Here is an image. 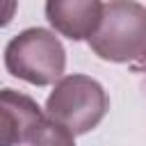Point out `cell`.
I'll list each match as a JSON object with an SVG mask.
<instances>
[{"instance_id": "cell-1", "label": "cell", "mask_w": 146, "mask_h": 146, "mask_svg": "<svg viewBox=\"0 0 146 146\" xmlns=\"http://www.w3.org/2000/svg\"><path fill=\"white\" fill-rule=\"evenodd\" d=\"M105 89L89 75H64L46 100V116L73 137L94 130L107 114Z\"/></svg>"}, {"instance_id": "cell-2", "label": "cell", "mask_w": 146, "mask_h": 146, "mask_svg": "<svg viewBox=\"0 0 146 146\" xmlns=\"http://www.w3.org/2000/svg\"><path fill=\"white\" fill-rule=\"evenodd\" d=\"M89 48L107 62L146 57V7L139 2H105L103 18Z\"/></svg>"}, {"instance_id": "cell-3", "label": "cell", "mask_w": 146, "mask_h": 146, "mask_svg": "<svg viewBox=\"0 0 146 146\" xmlns=\"http://www.w3.org/2000/svg\"><path fill=\"white\" fill-rule=\"evenodd\" d=\"M5 66L14 78H21L36 87H46L55 80H62L66 52L62 41L52 32L43 27H30L7 43Z\"/></svg>"}, {"instance_id": "cell-4", "label": "cell", "mask_w": 146, "mask_h": 146, "mask_svg": "<svg viewBox=\"0 0 146 146\" xmlns=\"http://www.w3.org/2000/svg\"><path fill=\"white\" fill-rule=\"evenodd\" d=\"M48 116L25 94L5 89L0 94V130L2 146H25L43 128Z\"/></svg>"}, {"instance_id": "cell-5", "label": "cell", "mask_w": 146, "mask_h": 146, "mask_svg": "<svg viewBox=\"0 0 146 146\" xmlns=\"http://www.w3.org/2000/svg\"><path fill=\"white\" fill-rule=\"evenodd\" d=\"M105 2L98 0H50L46 2V16L50 25L71 41L91 39L100 25Z\"/></svg>"}, {"instance_id": "cell-6", "label": "cell", "mask_w": 146, "mask_h": 146, "mask_svg": "<svg viewBox=\"0 0 146 146\" xmlns=\"http://www.w3.org/2000/svg\"><path fill=\"white\" fill-rule=\"evenodd\" d=\"M25 146H75L73 135L68 130H64L62 125H57L55 121H46L43 128L34 135V139Z\"/></svg>"}, {"instance_id": "cell-7", "label": "cell", "mask_w": 146, "mask_h": 146, "mask_svg": "<svg viewBox=\"0 0 146 146\" xmlns=\"http://www.w3.org/2000/svg\"><path fill=\"white\" fill-rule=\"evenodd\" d=\"M141 64H144V68H146V57H144V59H141Z\"/></svg>"}]
</instances>
